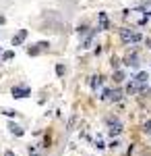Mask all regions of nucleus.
<instances>
[{"label": "nucleus", "mask_w": 151, "mask_h": 156, "mask_svg": "<svg viewBox=\"0 0 151 156\" xmlns=\"http://www.w3.org/2000/svg\"><path fill=\"white\" fill-rule=\"evenodd\" d=\"M120 40H122L124 44H137V42L143 40V36H141L139 31H133L130 27H122V29H120Z\"/></svg>", "instance_id": "nucleus-1"}, {"label": "nucleus", "mask_w": 151, "mask_h": 156, "mask_svg": "<svg viewBox=\"0 0 151 156\" xmlns=\"http://www.w3.org/2000/svg\"><path fill=\"white\" fill-rule=\"evenodd\" d=\"M11 94H12V98H17V100H21V98H27V96H31V87H29V85H25V83L12 85Z\"/></svg>", "instance_id": "nucleus-2"}, {"label": "nucleus", "mask_w": 151, "mask_h": 156, "mask_svg": "<svg viewBox=\"0 0 151 156\" xmlns=\"http://www.w3.org/2000/svg\"><path fill=\"white\" fill-rule=\"evenodd\" d=\"M106 123H108V127H110V135H112V137L122 133V123H120L116 117H108V119H106Z\"/></svg>", "instance_id": "nucleus-3"}, {"label": "nucleus", "mask_w": 151, "mask_h": 156, "mask_svg": "<svg viewBox=\"0 0 151 156\" xmlns=\"http://www.w3.org/2000/svg\"><path fill=\"white\" fill-rule=\"evenodd\" d=\"M27 34H29L27 29H19V31L12 36V42H11V44H12V46H21L25 40H27Z\"/></svg>", "instance_id": "nucleus-4"}, {"label": "nucleus", "mask_w": 151, "mask_h": 156, "mask_svg": "<svg viewBox=\"0 0 151 156\" xmlns=\"http://www.w3.org/2000/svg\"><path fill=\"white\" fill-rule=\"evenodd\" d=\"M133 81H135V83H139L141 87L145 90V87H147V83H149V75H147V73H145V71H141L139 75H137V77L133 79Z\"/></svg>", "instance_id": "nucleus-5"}, {"label": "nucleus", "mask_w": 151, "mask_h": 156, "mask_svg": "<svg viewBox=\"0 0 151 156\" xmlns=\"http://www.w3.org/2000/svg\"><path fill=\"white\" fill-rule=\"evenodd\" d=\"M97 19H99V31H104V29H110V21H108V15H106L104 11L102 12H97Z\"/></svg>", "instance_id": "nucleus-6"}, {"label": "nucleus", "mask_w": 151, "mask_h": 156, "mask_svg": "<svg viewBox=\"0 0 151 156\" xmlns=\"http://www.w3.org/2000/svg\"><path fill=\"white\" fill-rule=\"evenodd\" d=\"M99 29H93V31H89L87 36H85V40H83V44H81V48L83 50H87V48H91V42H93V37H95V34H97Z\"/></svg>", "instance_id": "nucleus-7"}, {"label": "nucleus", "mask_w": 151, "mask_h": 156, "mask_svg": "<svg viewBox=\"0 0 151 156\" xmlns=\"http://www.w3.org/2000/svg\"><path fill=\"white\" fill-rule=\"evenodd\" d=\"M89 85H91V90H95V92H97V90L104 85V77H102V75H93L91 81H89Z\"/></svg>", "instance_id": "nucleus-8"}, {"label": "nucleus", "mask_w": 151, "mask_h": 156, "mask_svg": "<svg viewBox=\"0 0 151 156\" xmlns=\"http://www.w3.org/2000/svg\"><path fill=\"white\" fill-rule=\"evenodd\" d=\"M124 65H126V67H133V69H137V67H139V56H137L135 52H133V54H128L126 60H124Z\"/></svg>", "instance_id": "nucleus-9"}, {"label": "nucleus", "mask_w": 151, "mask_h": 156, "mask_svg": "<svg viewBox=\"0 0 151 156\" xmlns=\"http://www.w3.org/2000/svg\"><path fill=\"white\" fill-rule=\"evenodd\" d=\"M8 131H11L12 135H17V137H23L25 135L23 127H19V125H15V123H8Z\"/></svg>", "instance_id": "nucleus-10"}, {"label": "nucleus", "mask_w": 151, "mask_h": 156, "mask_svg": "<svg viewBox=\"0 0 151 156\" xmlns=\"http://www.w3.org/2000/svg\"><path fill=\"white\" fill-rule=\"evenodd\" d=\"M39 52H42V48H39L37 44H33V46H27V54H29V56H37Z\"/></svg>", "instance_id": "nucleus-11"}, {"label": "nucleus", "mask_w": 151, "mask_h": 156, "mask_svg": "<svg viewBox=\"0 0 151 156\" xmlns=\"http://www.w3.org/2000/svg\"><path fill=\"white\" fill-rule=\"evenodd\" d=\"M120 98H122V92H120V90H110V100L118 102Z\"/></svg>", "instance_id": "nucleus-12"}, {"label": "nucleus", "mask_w": 151, "mask_h": 156, "mask_svg": "<svg viewBox=\"0 0 151 156\" xmlns=\"http://www.w3.org/2000/svg\"><path fill=\"white\" fill-rule=\"evenodd\" d=\"M0 112L4 117H17V110H12V108H0Z\"/></svg>", "instance_id": "nucleus-13"}, {"label": "nucleus", "mask_w": 151, "mask_h": 156, "mask_svg": "<svg viewBox=\"0 0 151 156\" xmlns=\"http://www.w3.org/2000/svg\"><path fill=\"white\" fill-rule=\"evenodd\" d=\"M114 81H118V83H120V81H124V71H120V69H118V71L114 73Z\"/></svg>", "instance_id": "nucleus-14"}, {"label": "nucleus", "mask_w": 151, "mask_h": 156, "mask_svg": "<svg viewBox=\"0 0 151 156\" xmlns=\"http://www.w3.org/2000/svg\"><path fill=\"white\" fill-rule=\"evenodd\" d=\"M12 58H15V50H6L2 54V60H12Z\"/></svg>", "instance_id": "nucleus-15"}, {"label": "nucleus", "mask_w": 151, "mask_h": 156, "mask_svg": "<svg viewBox=\"0 0 151 156\" xmlns=\"http://www.w3.org/2000/svg\"><path fill=\"white\" fill-rule=\"evenodd\" d=\"M56 75H58V77H62V75H64V65H62V62H58V65H56Z\"/></svg>", "instance_id": "nucleus-16"}, {"label": "nucleus", "mask_w": 151, "mask_h": 156, "mask_svg": "<svg viewBox=\"0 0 151 156\" xmlns=\"http://www.w3.org/2000/svg\"><path fill=\"white\" fill-rule=\"evenodd\" d=\"M141 11H145V15H151V2H145L141 6Z\"/></svg>", "instance_id": "nucleus-17"}, {"label": "nucleus", "mask_w": 151, "mask_h": 156, "mask_svg": "<svg viewBox=\"0 0 151 156\" xmlns=\"http://www.w3.org/2000/svg\"><path fill=\"white\" fill-rule=\"evenodd\" d=\"M77 34H79V36H87V25H79Z\"/></svg>", "instance_id": "nucleus-18"}, {"label": "nucleus", "mask_w": 151, "mask_h": 156, "mask_svg": "<svg viewBox=\"0 0 151 156\" xmlns=\"http://www.w3.org/2000/svg\"><path fill=\"white\" fill-rule=\"evenodd\" d=\"M37 46H39L42 50H48V48H50V42H46V40H42V42H37Z\"/></svg>", "instance_id": "nucleus-19"}, {"label": "nucleus", "mask_w": 151, "mask_h": 156, "mask_svg": "<svg viewBox=\"0 0 151 156\" xmlns=\"http://www.w3.org/2000/svg\"><path fill=\"white\" fill-rule=\"evenodd\" d=\"M143 131L147 133V135H151V121H147V123L143 125Z\"/></svg>", "instance_id": "nucleus-20"}, {"label": "nucleus", "mask_w": 151, "mask_h": 156, "mask_svg": "<svg viewBox=\"0 0 151 156\" xmlns=\"http://www.w3.org/2000/svg\"><path fill=\"white\" fill-rule=\"evenodd\" d=\"M75 123H77V117L72 115V117H70V121H69V131L72 129V127H75Z\"/></svg>", "instance_id": "nucleus-21"}, {"label": "nucleus", "mask_w": 151, "mask_h": 156, "mask_svg": "<svg viewBox=\"0 0 151 156\" xmlns=\"http://www.w3.org/2000/svg\"><path fill=\"white\" fill-rule=\"evenodd\" d=\"M110 65H112V69H116V71H118V67H120V60H118V58H112V62H110Z\"/></svg>", "instance_id": "nucleus-22"}, {"label": "nucleus", "mask_w": 151, "mask_h": 156, "mask_svg": "<svg viewBox=\"0 0 151 156\" xmlns=\"http://www.w3.org/2000/svg\"><path fill=\"white\" fill-rule=\"evenodd\" d=\"M95 148H97V150H104V148H106V144L102 142V140H97V142H95Z\"/></svg>", "instance_id": "nucleus-23"}, {"label": "nucleus", "mask_w": 151, "mask_h": 156, "mask_svg": "<svg viewBox=\"0 0 151 156\" xmlns=\"http://www.w3.org/2000/svg\"><path fill=\"white\" fill-rule=\"evenodd\" d=\"M118 146H120V142H118V140H114V142L110 144V148H118Z\"/></svg>", "instance_id": "nucleus-24"}, {"label": "nucleus", "mask_w": 151, "mask_h": 156, "mask_svg": "<svg viewBox=\"0 0 151 156\" xmlns=\"http://www.w3.org/2000/svg\"><path fill=\"white\" fill-rule=\"evenodd\" d=\"M4 156H15V152H12V150H6V152H4Z\"/></svg>", "instance_id": "nucleus-25"}, {"label": "nucleus", "mask_w": 151, "mask_h": 156, "mask_svg": "<svg viewBox=\"0 0 151 156\" xmlns=\"http://www.w3.org/2000/svg\"><path fill=\"white\" fill-rule=\"evenodd\" d=\"M145 42H147V46H149V48H151V37H147V40H145Z\"/></svg>", "instance_id": "nucleus-26"}, {"label": "nucleus", "mask_w": 151, "mask_h": 156, "mask_svg": "<svg viewBox=\"0 0 151 156\" xmlns=\"http://www.w3.org/2000/svg\"><path fill=\"white\" fill-rule=\"evenodd\" d=\"M4 21H6V19H4V17H0V25H2V23H4Z\"/></svg>", "instance_id": "nucleus-27"}, {"label": "nucleus", "mask_w": 151, "mask_h": 156, "mask_svg": "<svg viewBox=\"0 0 151 156\" xmlns=\"http://www.w3.org/2000/svg\"><path fill=\"white\" fill-rule=\"evenodd\" d=\"M31 156H37V154H31Z\"/></svg>", "instance_id": "nucleus-28"}]
</instances>
